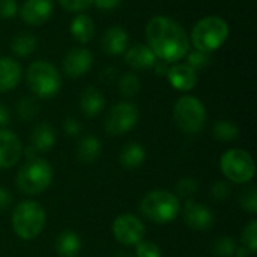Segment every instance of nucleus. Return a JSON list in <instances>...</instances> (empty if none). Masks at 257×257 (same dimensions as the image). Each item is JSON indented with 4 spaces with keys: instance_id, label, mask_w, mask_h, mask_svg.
<instances>
[{
    "instance_id": "nucleus-1",
    "label": "nucleus",
    "mask_w": 257,
    "mask_h": 257,
    "mask_svg": "<svg viewBox=\"0 0 257 257\" xmlns=\"http://www.w3.org/2000/svg\"><path fill=\"white\" fill-rule=\"evenodd\" d=\"M145 36L155 57L169 65L185 59L191 47L185 27L167 15L152 17L145 27Z\"/></svg>"
},
{
    "instance_id": "nucleus-2",
    "label": "nucleus",
    "mask_w": 257,
    "mask_h": 257,
    "mask_svg": "<svg viewBox=\"0 0 257 257\" xmlns=\"http://www.w3.org/2000/svg\"><path fill=\"white\" fill-rule=\"evenodd\" d=\"M229 24L224 18L208 15L200 18L193 26L191 33L188 35L190 44L194 47V50L211 54L224 45L229 38Z\"/></svg>"
},
{
    "instance_id": "nucleus-3",
    "label": "nucleus",
    "mask_w": 257,
    "mask_h": 257,
    "mask_svg": "<svg viewBox=\"0 0 257 257\" xmlns=\"http://www.w3.org/2000/svg\"><path fill=\"white\" fill-rule=\"evenodd\" d=\"M26 83L33 95L41 99H50L62 89V74L51 62L36 60L26 71Z\"/></svg>"
},
{
    "instance_id": "nucleus-4",
    "label": "nucleus",
    "mask_w": 257,
    "mask_h": 257,
    "mask_svg": "<svg viewBox=\"0 0 257 257\" xmlns=\"http://www.w3.org/2000/svg\"><path fill=\"white\" fill-rule=\"evenodd\" d=\"M181 211L179 199L167 190H154L145 194L140 202L142 215L154 224L173 221Z\"/></svg>"
},
{
    "instance_id": "nucleus-5",
    "label": "nucleus",
    "mask_w": 257,
    "mask_h": 257,
    "mask_svg": "<svg viewBox=\"0 0 257 257\" xmlns=\"http://www.w3.org/2000/svg\"><path fill=\"white\" fill-rule=\"evenodd\" d=\"M45 218V211L39 203L24 200L14 208L12 229L18 238L32 241L44 230Z\"/></svg>"
},
{
    "instance_id": "nucleus-6",
    "label": "nucleus",
    "mask_w": 257,
    "mask_h": 257,
    "mask_svg": "<svg viewBox=\"0 0 257 257\" xmlns=\"http://www.w3.org/2000/svg\"><path fill=\"white\" fill-rule=\"evenodd\" d=\"M53 181V169L42 158L29 160L17 175V187L27 196L44 193Z\"/></svg>"
},
{
    "instance_id": "nucleus-7",
    "label": "nucleus",
    "mask_w": 257,
    "mask_h": 257,
    "mask_svg": "<svg viewBox=\"0 0 257 257\" xmlns=\"http://www.w3.org/2000/svg\"><path fill=\"white\" fill-rule=\"evenodd\" d=\"M173 120L185 134L200 133L206 123V108L199 98L184 95L173 107Z\"/></svg>"
},
{
    "instance_id": "nucleus-8",
    "label": "nucleus",
    "mask_w": 257,
    "mask_h": 257,
    "mask_svg": "<svg viewBox=\"0 0 257 257\" xmlns=\"http://www.w3.org/2000/svg\"><path fill=\"white\" fill-rule=\"evenodd\" d=\"M223 175L233 184H247L254 178L256 166L251 155L244 149L227 151L220 161Z\"/></svg>"
},
{
    "instance_id": "nucleus-9",
    "label": "nucleus",
    "mask_w": 257,
    "mask_h": 257,
    "mask_svg": "<svg viewBox=\"0 0 257 257\" xmlns=\"http://www.w3.org/2000/svg\"><path fill=\"white\" fill-rule=\"evenodd\" d=\"M140 111L130 101H120L113 105L105 116L104 128L110 136H122L130 133L139 122Z\"/></svg>"
},
{
    "instance_id": "nucleus-10",
    "label": "nucleus",
    "mask_w": 257,
    "mask_h": 257,
    "mask_svg": "<svg viewBox=\"0 0 257 257\" xmlns=\"http://www.w3.org/2000/svg\"><path fill=\"white\" fill-rule=\"evenodd\" d=\"M111 232L117 242L126 247H133V245L140 244L145 239L146 227L136 215L123 214V215H119L113 221Z\"/></svg>"
},
{
    "instance_id": "nucleus-11",
    "label": "nucleus",
    "mask_w": 257,
    "mask_h": 257,
    "mask_svg": "<svg viewBox=\"0 0 257 257\" xmlns=\"http://www.w3.org/2000/svg\"><path fill=\"white\" fill-rule=\"evenodd\" d=\"M93 65V54L84 47H75L69 50L62 60V71L71 78H80L86 75Z\"/></svg>"
},
{
    "instance_id": "nucleus-12",
    "label": "nucleus",
    "mask_w": 257,
    "mask_h": 257,
    "mask_svg": "<svg viewBox=\"0 0 257 257\" xmlns=\"http://www.w3.org/2000/svg\"><path fill=\"white\" fill-rule=\"evenodd\" d=\"M184 221L193 230L203 232L214 226V214L208 206L197 203L193 199H187L184 206Z\"/></svg>"
},
{
    "instance_id": "nucleus-13",
    "label": "nucleus",
    "mask_w": 257,
    "mask_h": 257,
    "mask_svg": "<svg viewBox=\"0 0 257 257\" xmlns=\"http://www.w3.org/2000/svg\"><path fill=\"white\" fill-rule=\"evenodd\" d=\"M18 14L27 26H42L53 14V0H26Z\"/></svg>"
},
{
    "instance_id": "nucleus-14",
    "label": "nucleus",
    "mask_w": 257,
    "mask_h": 257,
    "mask_svg": "<svg viewBox=\"0 0 257 257\" xmlns=\"http://www.w3.org/2000/svg\"><path fill=\"white\" fill-rule=\"evenodd\" d=\"M23 157V145L17 134L0 128V169L14 167Z\"/></svg>"
},
{
    "instance_id": "nucleus-15",
    "label": "nucleus",
    "mask_w": 257,
    "mask_h": 257,
    "mask_svg": "<svg viewBox=\"0 0 257 257\" xmlns=\"http://www.w3.org/2000/svg\"><path fill=\"white\" fill-rule=\"evenodd\" d=\"M157 57L152 50L142 42L133 44L123 53V62L134 71H148L152 69L157 63Z\"/></svg>"
},
{
    "instance_id": "nucleus-16",
    "label": "nucleus",
    "mask_w": 257,
    "mask_h": 257,
    "mask_svg": "<svg viewBox=\"0 0 257 257\" xmlns=\"http://www.w3.org/2000/svg\"><path fill=\"white\" fill-rule=\"evenodd\" d=\"M172 87L179 92H190L197 86V72L187 63H173L170 65L166 74Z\"/></svg>"
},
{
    "instance_id": "nucleus-17",
    "label": "nucleus",
    "mask_w": 257,
    "mask_h": 257,
    "mask_svg": "<svg viewBox=\"0 0 257 257\" xmlns=\"http://www.w3.org/2000/svg\"><path fill=\"white\" fill-rule=\"evenodd\" d=\"M128 42H130L128 32L120 26L108 27L101 38V47L110 56L123 54L125 50L128 48Z\"/></svg>"
},
{
    "instance_id": "nucleus-18",
    "label": "nucleus",
    "mask_w": 257,
    "mask_h": 257,
    "mask_svg": "<svg viewBox=\"0 0 257 257\" xmlns=\"http://www.w3.org/2000/svg\"><path fill=\"white\" fill-rule=\"evenodd\" d=\"M21 65L12 57H0V92H9L15 89L21 81Z\"/></svg>"
},
{
    "instance_id": "nucleus-19",
    "label": "nucleus",
    "mask_w": 257,
    "mask_h": 257,
    "mask_svg": "<svg viewBox=\"0 0 257 257\" xmlns=\"http://www.w3.org/2000/svg\"><path fill=\"white\" fill-rule=\"evenodd\" d=\"M95 30H96V27H95L93 18L84 12L77 14L69 24V32H71L72 38L81 45H84L93 39Z\"/></svg>"
},
{
    "instance_id": "nucleus-20",
    "label": "nucleus",
    "mask_w": 257,
    "mask_h": 257,
    "mask_svg": "<svg viewBox=\"0 0 257 257\" xmlns=\"http://www.w3.org/2000/svg\"><path fill=\"white\" fill-rule=\"evenodd\" d=\"M80 108L84 116L96 117L105 108V98L102 92L95 86L86 87L80 95Z\"/></svg>"
},
{
    "instance_id": "nucleus-21",
    "label": "nucleus",
    "mask_w": 257,
    "mask_h": 257,
    "mask_svg": "<svg viewBox=\"0 0 257 257\" xmlns=\"http://www.w3.org/2000/svg\"><path fill=\"white\" fill-rule=\"evenodd\" d=\"M54 143H56V131L50 123L42 122L33 128L30 137V146L36 152H48L54 146Z\"/></svg>"
},
{
    "instance_id": "nucleus-22",
    "label": "nucleus",
    "mask_w": 257,
    "mask_h": 257,
    "mask_svg": "<svg viewBox=\"0 0 257 257\" xmlns=\"http://www.w3.org/2000/svg\"><path fill=\"white\" fill-rule=\"evenodd\" d=\"M56 253L59 257H77L81 250V239L72 230H63L54 244Z\"/></svg>"
},
{
    "instance_id": "nucleus-23",
    "label": "nucleus",
    "mask_w": 257,
    "mask_h": 257,
    "mask_svg": "<svg viewBox=\"0 0 257 257\" xmlns=\"http://www.w3.org/2000/svg\"><path fill=\"white\" fill-rule=\"evenodd\" d=\"M146 160V151L140 143H128L122 148L120 155H119V161L120 166L123 169L133 170L140 167Z\"/></svg>"
},
{
    "instance_id": "nucleus-24",
    "label": "nucleus",
    "mask_w": 257,
    "mask_h": 257,
    "mask_svg": "<svg viewBox=\"0 0 257 257\" xmlns=\"http://www.w3.org/2000/svg\"><path fill=\"white\" fill-rule=\"evenodd\" d=\"M38 47V38L30 32H20L11 41V51L15 57H27Z\"/></svg>"
},
{
    "instance_id": "nucleus-25",
    "label": "nucleus",
    "mask_w": 257,
    "mask_h": 257,
    "mask_svg": "<svg viewBox=\"0 0 257 257\" xmlns=\"http://www.w3.org/2000/svg\"><path fill=\"white\" fill-rule=\"evenodd\" d=\"M101 155V142L95 136H86L78 142L77 157L84 164L95 163Z\"/></svg>"
},
{
    "instance_id": "nucleus-26",
    "label": "nucleus",
    "mask_w": 257,
    "mask_h": 257,
    "mask_svg": "<svg viewBox=\"0 0 257 257\" xmlns=\"http://www.w3.org/2000/svg\"><path fill=\"white\" fill-rule=\"evenodd\" d=\"M214 137L220 142L230 143L239 137V128L229 120H218L214 125Z\"/></svg>"
},
{
    "instance_id": "nucleus-27",
    "label": "nucleus",
    "mask_w": 257,
    "mask_h": 257,
    "mask_svg": "<svg viewBox=\"0 0 257 257\" xmlns=\"http://www.w3.org/2000/svg\"><path fill=\"white\" fill-rule=\"evenodd\" d=\"M142 89L140 78L134 72H125L119 78V92L123 98H133L136 96Z\"/></svg>"
},
{
    "instance_id": "nucleus-28",
    "label": "nucleus",
    "mask_w": 257,
    "mask_h": 257,
    "mask_svg": "<svg viewBox=\"0 0 257 257\" xmlns=\"http://www.w3.org/2000/svg\"><path fill=\"white\" fill-rule=\"evenodd\" d=\"M17 113H18V116H20L21 120H26V122L33 120L38 116V113H39V104H38V101L35 98L26 96V98H23L18 102Z\"/></svg>"
},
{
    "instance_id": "nucleus-29",
    "label": "nucleus",
    "mask_w": 257,
    "mask_h": 257,
    "mask_svg": "<svg viewBox=\"0 0 257 257\" xmlns=\"http://www.w3.org/2000/svg\"><path fill=\"white\" fill-rule=\"evenodd\" d=\"M236 241L232 236L218 238L214 244V254L218 257H232L236 251Z\"/></svg>"
},
{
    "instance_id": "nucleus-30",
    "label": "nucleus",
    "mask_w": 257,
    "mask_h": 257,
    "mask_svg": "<svg viewBox=\"0 0 257 257\" xmlns=\"http://www.w3.org/2000/svg\"><path fill=\"white\" fill-rule=\"evenodd\" d=\"M242 245L253 254L257 251V221H250L242 232Z\"/></svg>"
},
{
    "instance_id": "nucleus-31",
    "label": "nucleus",
    "mask_w": 257,
    "mask_h": 257,
    "mask_svg": "<svg viewBox=\"0 0 257 257\" xmlns=\"http://www.w3.org/2000/svg\"><path fill=\"white\" fill-rule=\"evenodd\" d=\"M211 54L208 53H203V51H199V50H194V51H188V54L185 56L187 57V65L191 66L196 72L199 69H203L209 65L211 62Z\"/></svg>"
},
{
    "instance_id": "nucleus-32",
    "label": "nucleus",
    "mask_w": 257,
    "mask_h": 257,
    "mask_svg": "<svg viewBox=\"0 0 257 257\" xmlns=\"http://www.w3.org/2000/svg\"><path fill=\"white\" fill-rule=\"evenodd\" d=\"M175 190H176V194H175L176 197L190 199L199 190V184L193 178H182L181 181H178Z\"/></svg>"
},
{
    "instance_id": "nucleus-33",
    "label": "nucleus",
    "mask_w": 257,
    "mask_h": 257,
    "mask_svg": "<svg viewBox=\"0 0 257 257\" xmlns=\"http://www.w3.org/2000/svg\"><path fill=\"white\" fill-rule=\"evenodd\" d=\"M239 203L242 206L244 211L250 212V214H256L257 212V191L254 187H250L248 190H245L241 197H239Z\"/></svg>"
},
{
    "instance_id": "nucleus-34",
    "label": "nucleus",
    "mask_w": 257,
    "mask_h": 257,
    "mask_svg": "<svg viewBox=\"0 0 257 257\" xmlns=\"http://www.w3.org/2000/svg\"><path fill=\"white\" fill-rule=\"evenodd\" d=\"M57 3L68 12L80 14L93 5V0H57Z\"/></svg>"
},
{
    "instance_id": "nucleus-35",
    "label": "nucleus",
    "mask_w": 257,
    "mask_h": 257,
    "mask_svg": "<svg viewBox=\"0 0 257 257\" xmlns=\"http://www.w3.org/2000/svg\"><path fill=\"white\" fill-rule=\"evenodd\" d=\"M136 257H161V250L155 242L142 241L140 244H137Z\"/></svg>"
},
{
    "instance_id": "nucleus-36",
    "label": "nucleus",
    "mask_w": 257,
    "mask_h": 257,
    "mask_svg": "<svg viewBox=\"0 0 257 257\" xmlns=\"http://www.w3.org/2000/svg\"><path fill=\"white\" fill-rule=\"evenodd\" d=\"M18 14L17 0H0V18L9 20Z\"/></svg>"
},
{
    "instance_id": "nucleus-37",
    "label": "nucleus",
    "mask_w": 257,
    "mask_h": 257,
    "mask_svg": "<svg viewBox=\"0 0 257 257\" xmlns=\"http://www.w3.org/2000/svg\"><path fill=\"white\" fill-rule=\"evenodd\" d=\"M230 185L224 181H217L211 188V194L215 200H226L230 196Z\"/></svg>"
},
{
    "instance_id": "nucleus-38",
    "label": "nucleus",
    "mask_w": 257,
    "mask_h": 257,
    "mask_svg": "<svg viewBox=\"0 0 257 257\" xmlns=\"http://www.w3.org/2000/svg\"><path fill=\"white\" fill-rule=\"evenodd\" d=\"M63 130H65V133L68 136L75 137V136H78L81 133V123L74 117H66L65 122H63Z\"/></svg>"
},
{
    "instance_id": "nucleus-39",
    "label": "nucleus",
    "mask_w": 257,
    "mask_h": 257,
    "mask_svg": "<svg viewBox=\"0 0 257 257\" xmlns=\"http://www.w3.org/2000/svg\"><path fill=\"white\" fill-rule=\"evenodd\" d=\"M122 0H93V6L102 11H111L120 5Z\"/></svg>"
},
{
    "instance_id": "nucleus-40",
    "label": "nucleus",
    "mask_w": 257,
    "mask_h": 257,
    "mask_svg": "<svg viewBox=\"0 0 257 257\" xmlns=\"http://www.w3.org/2000/svg\"><path fill=\"white\" fill-rule=\"evenodd\" d=\"M11 205H12V194L8 190L0 188V212L8 209Z\"/></svg>"
},
{
    "instance_id": "nucleus-41",
    "label": "nucleus",
    "mask_w": 257,
    "mask_h": 257,
    "mask_svg": "<svg viewBox=\"0 0 257 257\" xmlns=\"http://www.w3.org/2000/svg\"><path fill=\"white\" fill-rule=\"evenodd\" d=\"M11 122V113L6 105L0 104V128H5Z\"/></svg>"
},
{
    "instance_id": "nucleus-42",
    "label": "nucleus",
    "mask_w": 257,
    "mask_h": 257,
    "mask_svg": "<svg viewBox=\"0 0 257 257\" xmlns=\"http://www.w3.org/2000/svg\"><path fill=\"white\" fill-rule=\"evenodd\" d=\"M169 68H170V65H169V63L161 62V60H157V63L154 65V68H152V69H155V72H157L158 75H166V74H167V71H169Z\"/></svg>"
},
{
    "instance_id": "nucleus-43",
    "label": "nucleus",
    "mask_w": 257,
    "mask_h": 257,
    "mask_svg": "<svg viewBox=\"0 0 257 257\" xmlns=\"http://www.w3.org/2000/svg\"><path fill=\"white\" fill-rule=\"evenodd\" d=\"M250 251L244 247V245H238L236 247V251H235V256L236 257H250Z\"/></svg>"
},
{
    "instance_id": "nucleus-44",
    "label": "nucleus",
    "mask_w": 257,
    "mask_h": 257,
    "mask_svg": "<svg viewBox=\"0 0 257 257\" xmlns=\"http://www.w3.org/2000/svg\"><path fill=\"white\" fill-rule=\"evenodd\" d=\"M114 257H133V256H131L130 253H123V251H122V253H117Z\"/></svg>"
}]
</instances>
